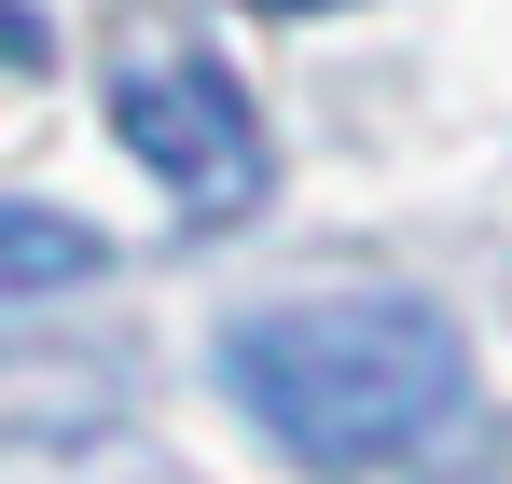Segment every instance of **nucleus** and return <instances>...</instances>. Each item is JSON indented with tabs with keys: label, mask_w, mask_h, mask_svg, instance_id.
Masks as SVG:
<instances>
[{
	"label": "nucleus",
	"mask_w": 512,
	"mask_h": 484,
	"mask_svg": "<svg viewBox=\"0 0 512 484\" xmlns=\"http://www.w3.org/2000/svg\"><path fill=\"white\" fill-rule=\"evenodd\" d=\"M56 56V28H42V0H0V70H42Z\"/></svg>",
	"instance_id": "4"
},
{
	"label": "nucleus",
	"mask_w": 512,
	"mask_h": 484,
	"mask_svg": "<svg viewBox=\"0 0 512 484\" xmlns=\"http://www.w3.org/2000/svg\"><path fill=\"white\" fill-rule=\"evenodd\" d=\"M97 263H111V249H97V222L0 194V305H28V291H84Z\"/></svg>",
	"instance_id": "3"
},
{
	"label": "nucleus",
	"mask_w": 512,
	"mask_h": 484,
	"mask_svg": "<svg viewBox=\"0 0 512 484\" xmlns=\"http://www.w3.org/2000/svg\"><path fill=\"white\" fill-rule=\"evenodd\" d=\"M111 125H125V153L167 180L180 222H250L263 180H277L250 83L222 70V56H194V42H167V28H139L111 56Z\"/></svg>",
	"instance_id": "2"
},
{
	"label": "nucleus",
	"mask_w": 512,
	"mask_h": 484,
	"mask_svg": "<svg viewBox=\"0 0 512 484\" xmlns=\"http://www.w3.org/2000/svg\"><path fill=\"white\" fill-rule=\"evenodd\" d=\"M222 402L305 471H388L471 402V346L429 291H291L222 332Z\"/></svg>",
	"instance_id": "1"
},
{
	"label": "nucleus",
	"mask_w": 512,
	"mask_h": 484,
	"mask_svg": "<svg viewBox=\"0 0 512 484\" xmlns=\"http://www.w3.org/2000/svg\"><path fill=\"white\" fill-rule=\"evenodd\" d=\"M111 484H194V471H167V457H139V471H111Z\"/></svg>",
	"instance_id": "5"
},
{
	"label": "nucleus",
	"mask_w": 512,
	"mask_h": 484,
	"mask_svg": "<svg viewBox=\"0 0 512 484\" xmlns=\"http://www.w3.org/2000/svg\"><path fill=\"white\" fill-rule=\"evenodd\" d=\"M250 14H346V0H250Z\"/></svg>",
	"instance_id": "6"
}]
</instances>
